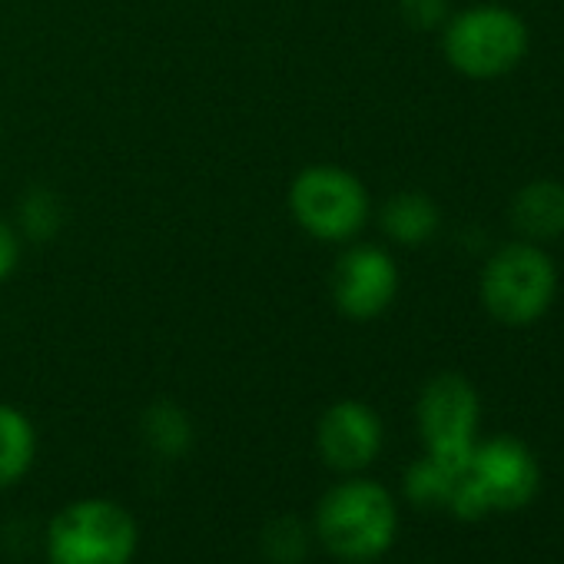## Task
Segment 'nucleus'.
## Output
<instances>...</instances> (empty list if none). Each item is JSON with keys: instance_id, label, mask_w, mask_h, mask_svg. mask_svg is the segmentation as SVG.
I'll return each mask as SVG.
<instances>
[{"instance_id": "1", "label": "nucleus", "mask_w": 564, "mask_h": 564, "mask_svg": "<svg viewBox=\"0 0 564 564\" xmlns=\"http://www.w3.org/2000/svg\"><path fill=\"white\" fill-rule=\"evenodd\" d=\"M316 538L349 564H369L392 551L399 538V505L382 481L346 475L316 508Z\"/></svg>"}, {"instance_id": "2", "label": "nucleus", "mask_w": 564, "mask_h": 564, "mask_svg": "<svg viewBox=\"0 0 564 564\" xmlns=\"http://www.w3.org/2000/svg\"><path fill=\"white\" fill-rule=\"evenodd\" d=\"M538 488L541 465L534 452L514 435H498L475 445L471 458L455 475L445 511L462 521H481L491 511H518L531 505Z\"/></svg>"}, {"instance_id": "3", "label": "nucleus", "mask_w": 564, "mask_h": 564, "mask_svg": "<svg viewBox=\"0 0 564 564\" xmlns=\"http://www.w3.org/2000/svg\"><path fill=\"white\" fill-rule=\"evenodd\" d=\"M44 547L51 564H133L140 524L120 501L94 495L51 518Z\"/></svg>"}, {"instance_id": "4", "label": "nucleus", "mask_w": 564, "mask_h": 564, "mask_svg": "<svg viewBox=\"0 0 564 564\" xmlns=\"http://www.w3.org/2000/svg\"><path fill=\"white\" fill-rule=\"evenodd\" d=\"M557 293L554 259L534 242L501 246L481 272V303L501 326L521 329L538 323Z\"/></svg>"}, {"instance_id": "5", "label": "nucleus", "mask_w": 564, "mask_h": 564, "mask_svg": "<svg viewBox=\"0 0 564 564\" xmlns=\"http://www.w3.org/2000/svg\"><path fill=\"white\" fill-rule=\"evenodd\" d=\"M442 47L458 74L471 80H495L511 74L524 61L528 28L508 8L481 4L445 21Z\"/></svg>"}, {"instance_id": "6", "label": "nucleus", "mask_w": 564, "mask_h": 564, "mask_svg": "<svg viewBox=\"0 0 564 564\" xmlns=\"http://www.w3.org/2000/svg\"><path fill=\"white\" fill-rule=\"evenodd\" d=\"M290 209L310 236L323 242H346L369 219V193L349 170L319 163L306 166L293 180Z\"/></svg>"}, {"instance_id": "7", "label": "nucleus", "mask_w": 564, "mask_h": 564, "mask_svg": "<svg viewBox=\"0 0 564 564\" xmlns=\"http://www.w3.org/2000/svg\"><path fill=\"white\" fill-rule=\"evenodd\" d=\"M419 435L425 442V455L438 458L448 468H465L478 445V419L481 402L475 386L458 372H442L425 382L419 405Z\"/></svg>"}, {"instance_id": "8", "label": "nucleus", "mask_w": 564, "mask_h": 564, "mask_svg": "<svg viewBox=\"0 0 564 564\" xmlns=\"http://www.w3.org/2000/svg\"><path fill=\"white\" fill-rule=\"evenodd\" d=\"M399 293L395 259L379 246H352L339 256L333 275V300L343 316L369 323L382 316Z\"/></svg>"}, {"instance_id": "9", "label": "nucleus", "mask_w": 564, "mask_h": 564, "mask_svg": "<svg viewBox=\"0 0 564 564\" xmlns=\"http://www.w3.org/2000/svg\"><path fill=\"white\" fill-rule=\"evenodd\" d=\"M386 429L372 405L343 399L329 405L316 429V448L323 462L339 475H362L382 452Z\"/></svg>"}, {"instance_id": "10", "label": "nucleus", "mask_w": 564, "mask_h": 564, "mask_svg": "<svg viewBox=\"0 0 564 564\" xmlns=\"http://www.w3.org/2000/svg\"><path fill=\"white\" fill-rule=\"evenodd\" d=\"M511 223L531 242L557 239L564 232V183L534 180L521 186L511 203Z\"/></svg>"}, {"instance_id": "11", "label": "nucleus", "mask_w": 564, "mask_h": 564, "mask_svg": "<svg viewBox=\"0 0 564 564\" xmlns=\"http://www.w3.org/2000/svg\"><path fill=\"white\" fill-rule=\"evenodd\" d=\"M37 458V429L18 409L0 402V488L18 485Z\"/></svg>"}, {"instance_id": "12", "label": "nucleus", "mask_w": 564, "mask_h": 564, "mask_svg": "<svg viewBox=\"0 0 564 564\" xmlns=\"http://www.w3.org/2000/svg\"><path fill=\"white\" fill-rule=\"evenodd\" d=\"M382 229L402 246H422L438 229V206L425 193H399L382 209Z\"/></svg>"}, {"instance_id": "13", "label": "nucleus", "mask_w": 564, "mask_h": 564, "mask_svg": "<svg viewBox=\"0 0 564 564\" xmlns=\"http://www.w3.org/2000/svg\"><path fill=\"white\" fill-rule=\"evenodd\" d=\"M458 471L448 468V465H442L432 455H422L419 462L409 465V471L402 478L405 498L412 505H419V508H448V498H452V488H455V475Z\"/></svg>"}, {"instance_id": "14", "label": "nucleus", "mask_w": 564, "mask_h": 564, "mask_svg": "<svg viewBox=\"0 0 564 564\" xmlns=\"http://www.w3.org/2000/svg\"><path fill=\"white\" fill-rule=\"evenodd\" d=\"M143 435L153 452L160 455H183L193 445V425L183 409L170 402H156L143 415Z\"/></svg>"}, {"instance_id": "15", "label": "nucleus", "mask_w": 564, "mask_h": 564, "mask_svg": "<svg viewBox=\"0 0 564 564\" xmlns=\"http://www.w3.org/2000/svg\"><path fill=\"white\" fill-rule=\"evenodd\" d=\"M21 223L31 239H51L61 229V199L51 189H31L21 203Z\"/></svg>"}, {"instance_id": "16", "label": "nucleus", "mask_w": 564, "mask_h": 564, "mask_svg": "<svg viewBox=\"0 0 564 564\" xmlns=\"http://www.w3.org/2000/svg\"><path fill=\"white\" fill-rule=\"evenodd\" d=\"M399 11L409 28L435 31L448 21V0H399Z\"/></svg>"}, {"instance_id": "17", "label": "nucleus", "mask_w": 564, "mask_h": 564, "mask_svg": "<svg viewBox=\"0 0 564 564\" xmlns=\"http://www.w3.org/2000/svg\"><path fill=\"white\" fill-rule=\"evenodd\" d=\"M18 259H21V239L8 223H0V282L14 272Z\"/></svg>"}]
</instances>
